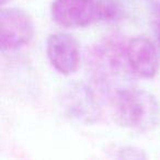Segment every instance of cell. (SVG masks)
Returning a JSON list of instances; mask_svg holds the SVG:
<instances>
[{
    "mask_svg": "<svg viewBox=\"0 0 160 160\" xmlns=\"http://www.w3.org/2000/svg\"><path fill=\"white\" fill-rule=\"evenodd\" d=\"M115 121L125 128L146 133L160 124V104L153 94L138 88H123L112 98Z\"/></svg>",
    "mask_w": 160,
    "mask_h": 160,
    "instance_id": "1",
    "label": "cell"
},
{
    "mask_svg": "<svg viewBox=\"0 0 160 160\" xmlns=\"http://www.w3.org/2000/svg\"><path fill=\"white\" fill-rule=\"evenodd\" d=\"M34 35L32 17L20 8H6L0 13V47L13 51L29 44Z\"/></svg>",
    "mask_w": 160,
    "mask_h": 160,
    "instance_id": "2",
    "label": "cell"
},
{
    "mask_svg": "<svg viewBox=\"0 0 160 160\" xmlns=\"http://www.w3.org/2000/svg\"><path fill=\"white\" fill-rule=\"evenodd\" d=\"M46 53L51 65L62 75H72L79 68V43L70 34L62 32L51 34L46 42Z\"/></svg>",
    "mask_w": 160,
    "mask_h": 160,
    "instance_id": "3",
    "label": "cell"
},
{
    "mask_svg": "<svg viewBox=\"0 0 160 160\" xmlns=\"http://www.w3.org/2000/svg\"><path fill=\"white\" fill-rule=\"evenodd\" d=\"M97 0H54L51 14L57 24L65 28H85L98 20Z\"/></svg>",
    "mask_w": 160,
    "mask_h": 160,
    "instance_id": "4",
    "label": "cell"
},
{
    "mask_svg": "<svg viewBox=\"0 0 160 160\" xmlns=\"http://www.w3.org/2000/svg\"><path fill=\"white\" fill-rule=\"evenodd\" d=\"M126 67L142 79H151L158 72L159 59L155 45L144 36L132 38L125 46Z\"/></svg>",
    "mask_w": 160,
    "mask_h": 160,
    "instance_id": "5",
    "label": "cell"
},
{
    "mask_svg": "<svg viewBox=\"0 0 160 160\" xmlns=\"http://www.w3.org/2000/svg\"><path fill=\"white\" fill-rule=\"evenodd\" d=\"M125 46L126 43L116 38H108L97 45L91 53V64L97 72L109 75L118 71L123 64L126 66Z\"/></svg>",
    "mask_w": 160,
    "mask_h": 160,
    "instance_id": "6",
    "label": "cell"
},
{
    "mask_svg": "<svg viewBox=\"0 0 160 160\" xmlns=\"http://www.w3.org/2000/svg\"><path fill=\"white\" fill-rule=\"evenodd\" d=\"M98 20L114 21L121 17L122 10L113 0H101L98 1Z\"/></svg>",
    "mask_w": 160,
    "mask_h": 160,
    "instance_id": "7",
    "label": "cell"
},
{
    "mask_svg": "<svg viewBox=\"0 0 160 160\" xmlns=\"http://www.w3.org/2000/svg\"><path fill=\"white\" fill-rule=\"evenodd\" d=\"M155 31H156V35H157V38L160 43V14L158 16L157 20H156V24H155Z\"/></svg>",
    "mask_w": 160,
    "mask_h": 160,
    "instance_id": "8",
    "label": "cell"
},
{
    "mask_svg": "<svg viewBox=\"0 0 160 160\" xmlns=\"http://www.w3.org/2000/svg\"><path fill=\"white\" fill-rule=\"evenodd\" d=\"M8 1H9V0H1V3H2V5H5V3H7Z\"/></svg>",
    "mask_w": 160,
    "mask_h": 160,
    "instance_id": "9",
    "label": "cell"
}]
</instances>
